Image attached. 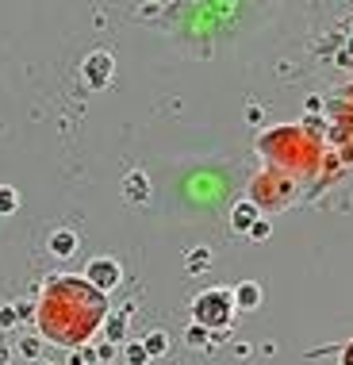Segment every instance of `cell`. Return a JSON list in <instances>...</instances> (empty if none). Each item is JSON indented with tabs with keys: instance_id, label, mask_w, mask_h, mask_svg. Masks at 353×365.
Instances as JSON below:
<instances>
[{
	"instance_id": "2",
	"label": "cell",
	"mask_w": 353,
	"mask_h": 365,
	"mask_svg": "<svg viewBox=\"0 0 353 365\" xmlns=\"http://www.w3.org/2000/svg\"><path fill=\"white\" fill-rule=\"evenodd\" d=\"M238 304H242V308H253V304H258V285H242V289H238Z\"/></svg>"
},
{
	"instance_id": "3",
	"label": "cell",
	"mask_w": 353,
	"mask_h": 365,
	"mask_svg": "<svg viewBox=\"0 0 353 365\" xmlns=\"http://www.w3.org/2000/svg\"><path fill=\"white\" fill-rule=\"evenodd\" d=\"M50 246H54V254H69V250H73V234H69V231L54 234V242H50Z\"/></svg>"
},
{
	"instance_id": "1",
	"label": "cell",
	"mask_w": 353,
	"mask_h": 365,
	"mask_svg": "<svg viewBox=\"0 0 353 365\" xmlns=\"http://www.w3.org/2000/svg\"><path fill=\"white\" fill-rule=\"evenodd\" d=\"M88 273H100V285H112V281H116V265H112V262H92V269H88Z\"/></svg>"
},
{
	"instance_id": "4",
	"label": "cell",
	"mask_w": 353,
	"mask_h": 365,
	"mask_svg": "<svg viewBox=\"0 0 353 365\" xmlns=\"http://www.w3.org/2000/svg\"><path fill=\"white\" fill-rule=\"evenodd\" d=\"M250 212H253L250 204H246V208H238V215H234V223H238V227H242V223H250Z\"/></svg>"
}]
</instances>
